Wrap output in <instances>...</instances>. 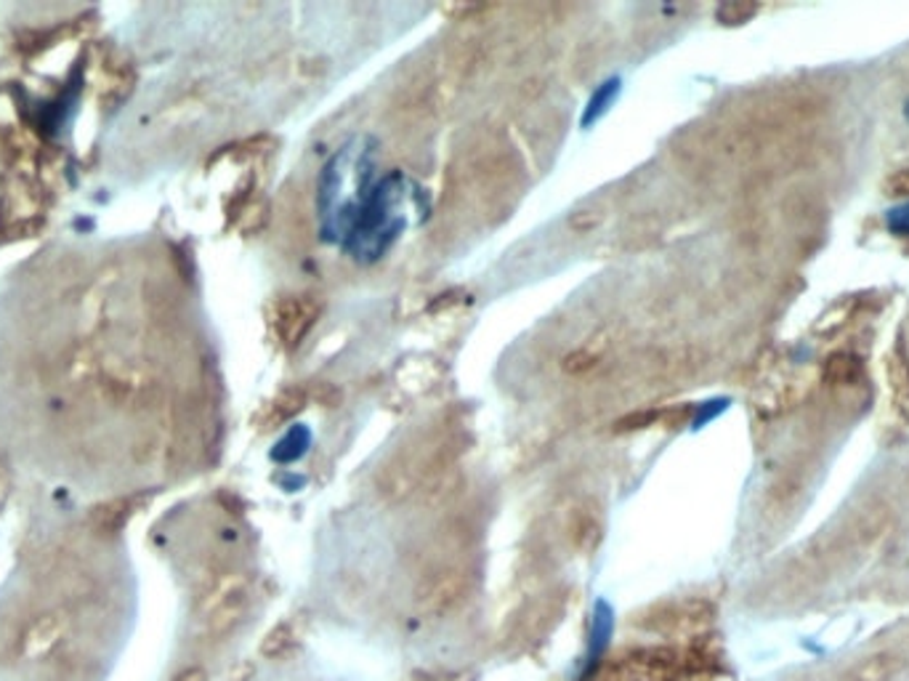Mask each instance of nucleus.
Segmentation results:
<instances>
[{"instance_id": "nucleus-1", "label": "nucleus", "mask_w": 909, "mask_h": 681, "mask_svg": "<svg viewBox=\"0 0 909 681\" xmlns=\"http://www.w3.org/2000/svg\"><path fill=\"white\" fill-rule=\"evenodd\" d=\"M402 176H386L378 182L375 187L364 192L360 203L349 205L347 214L341 216L335 229L338 237H347V248L360 261H375L381 259L386 250L394 246L396 237L404 229L402 216Z\"/></svg>"}, {"instance_id": "nucleus-2", "label": "nucleus", "mask_w": 909, "mask_h": 681, "mask_svg": "<svg viewBox=\"0 0 909 681\" xmlns=\"http://www.w3.org/2000/svg\"><path fill=\"white\" fill-rule=\"evenodd\" d=\"M322 314V301L311 293H288L271 303L269 326L285 352H296L314 330Z\"/></svg>"}, {"instance_id": "nucleus-3", "label": "nucleus", "mask_w": 909, "mask_h": 681, "mask_svg": "<svg viewBox=\"0 0 909 681\" xmlns=\"http://www.w3.org/2000/svg\"><path fill=\"white\" fill-rule=\"evenodd\" d=\"M612 633H614V610L609 601L599 599L593 607V618H590L588 650H586V658L580 660V677H588V673L601 663L603 654H607L609 650V641H612Z\"/></svg>"}, {"instance_id": "nucleus-4", "label": "nucleus", "mask_w": 909, "mask_h": 681, "mask_svg": "<svg viewBox=\"0 0 909 681\" xmlns=\"http://www.w3.org/2000/svg\"><path fill=\"white\" fill-rule=\"evenodd\" d=\"M309 445H311V432L307 426H301V423H296V426H290L282 440L277 442L271 458H275L277 464H296V461H301L303 455H307Z\"/></svg>"}, {"instance_id": "nucleus-5", "label": "nucleus", "mask_w": 909, "mask_h": 681, "mask_svg": "<svg viewBox=\"0 0 909 681\" xmlns=\"http://www.w3.org/2000/svg\"><path fill=\"white\" fill-rule=\"evenodd\" d=\"M617 96H620V78H612V81L601 83L599 89L593 91V96L588 99L586 110H582V117H580L582 128H590L593 123H599L601 117L609 112V107H612Z\"/></svg>"}, {"instance_id": "nucleus-6", "label": "nucleus", "mask_w": 909, "mask_h": 681, "mask_svg": "<svg viewBox=\"0 0 909 681\" xmlns=\"http://www.w3.org/2000/svg\"><path fill=\"white\" fill-rule=\"evenodd\" d=\"M303 402H307V394L298 392V389H288V392L277 394L275 402L269 405V413H267V429H277L280 423L290 421L298 410L303 407Z\"/></svg>"}, {"instance_id": "nucleus-7", "label": "nucleus", "mask_w": 909, "mask_h": 681, "mask_svg": "<svg viewBox=\"0 0 909 681\" xmlns=\"http://www.w3.org/2000/svg\"><path fill=\"white\" fill-rule=\"evenodd\" d=\"M758 14V6L753 3H723L719 9V22L723 24H745L750 17Z\"/></svg>"}, {"instance_id": "nucleus-8", "label": "nucleus", "mask_w": 909, "mask_h": 681, "mask_svg": "<svg viewBox=\"0 0 909 681\" xmlns=\"http://www.w3.org/2000/svg\"><path fill=\"white\" fill-rule=\"evenodd\" d=\"M886 229L896 237H909V200L886 210Z\"/></svg>"}, {"instance_id": "nucleus-9", "label": "nucleus", "mask_w": 909, "mask_h": 681, "mask_svg": "<svg viewBox=\"0 0 909 681\" xmlns=\"http://www.w3.org/2000/svg\"><path fill=\"white\" fill-rule=\"evenodd\" d=\"M729 405V400H713V402H705V405H700V413H696L694 419V429H702L707 421H713L715 415L723 413Z\"/></svg>"}, {"instance_id": "nucleus-10", "label": "nucleus", "mask_w": 909, "mask_h": 681, "mask_svg": "<svg viewBox=\"0 0 909 681\" xmlns=\"http://www.w3.org/2000/svg\"><path fill=\"white\" fill-rule=\"evenodd\" d=\"M886 189H888V195H893V197H907L909 195V168L896 171V174L886 182Z\"/></svg>"}, {"instance_id": "nucleus-11", "label": "nucleus", "mask_w": 909, "mask_h": 681, "mask_svg": "<svg viewBox=\"0 0 909 681\" xmlns=\"http://www.w3.org/2000/svg\"><path fill=\"white\" fill-rule=\"evenodd\" d=\"M176 681H205V677H203V671H200V668H189V671L178 673Z\"/></svg>"}, {"instance_id": "nucleus-12", "label": "nucleus", "mask_w": 909, "mask_h": 681, "mask_svg": "<svg viewBox=\"0 0 909 681\" xmlns=\"http://www.w3.org/2000/svg\"><path fill=\"white\" fill-rule=\"evenodd\" d=\"M905 121L909 123V96H907V102H905Z\"/></svg>"}]
</instances>
